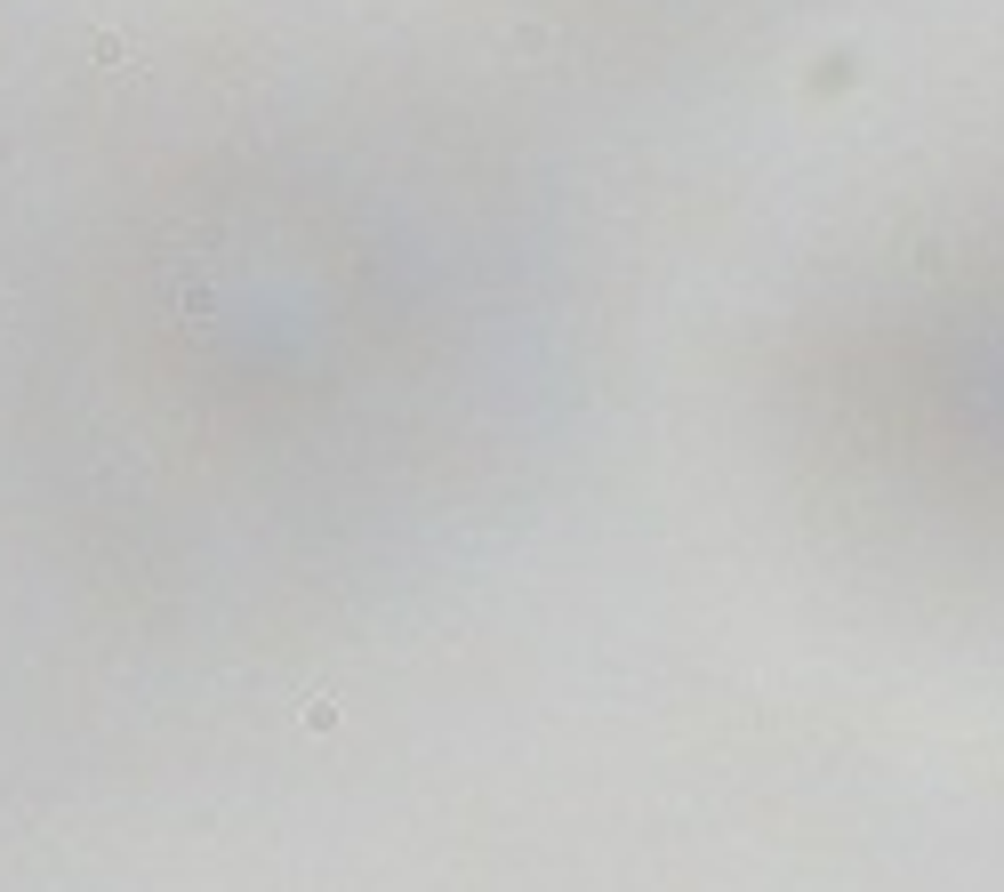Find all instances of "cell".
<instances>
[{"label": "cell", "mask_w": 1004, "mask_h": 892, "mask_svg": "<svg viewBox=\"0 0 1004 892\" xmlns=\"http://www.w3.org/2000/svg\"><path fill=\"white\" fill-rule=\"evenodd\" d=\"M89 49H97V65H105V73H137V49H129L121 33H97Z\"/></svg>", "instance_id": "6da1fadb"}]
</instances>
